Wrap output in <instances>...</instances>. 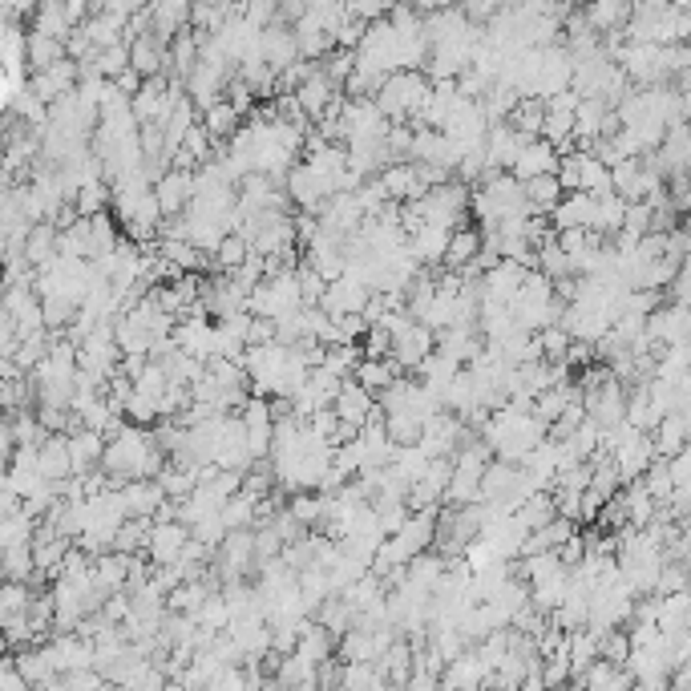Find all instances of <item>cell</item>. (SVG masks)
<instances>
[{
	"label": "cell",
	"instance_id": "6da1fadb",
	"mask_svg": "<svg viewBox=\"0 0 691 691\" xmlns=\"http://www.w3.org/2000/svg\"><path fill=\"white\" fill-rule=\"evenodd\" d=\"M429 89L433 85L425 81V73H417V69H392V73L380 77L372 102H376V110L388 122H405V118H417L425 110Z\"/></svg>",
	"mask_w": 691,
	"mask_h": 691
},
{
	"label": "cell",
	"instance_id": "7a4b0ae2",
	"mask_svg": "<svg viewBox=\"0 0 691 691\" xmlns=\"http://www.w3.org/2000/svg\"><path fill=\"white\" fill-rule=\"evenodd\" d=\"M295 57H300V45H295V29L287 21H271L267 29H259V61L279 73L283 65H291Z\"/></svg>",
	"mask_w": 691,
	"mask_h": 691
},
{
	"label": "cell",
	"instance_id": "3957f363",
	"mask_svg": "<svg viewBox=\"0 0 691 691\" xmlns=\"http://www.w3.org/2000/svg\"><path fill=\"white\" fill-rule=\"evenodd\" d=\"M150 190H154L162 215H182V207L190 203V194H194V170H174L170 166V170H162L150 182Z\"/></svg>",
	"mask_w": 691,
	"mask_h": 691
},
{
	"label": "cell",
	"instance_id": "277c9868",
	"mask_svg": "<svg viewBox=\"0 0 691 691\" xmlns=\"http://www.w3.org/2000/svg\"><path fill=\"white\" fill-rule=\"evenodd\" d=\"M186 538H190V530H186L182 522H174V518H170V522H154L142 554H146L154 566H174L178 554H182V546H186Z\"/></svg>",
	"mask_w": 691,
	"mask_h": 691
},
{
	"label": "cell",
	"instance_id": "5b68a950",
	"mask_svg": "<svg viewBox=\"0 0 691 691\" xmlns=\"http://www.w3.org/2000/svg\"><path fill=\"white\" fill-rule=\"evenodd\" d=\"M336 102V81L316 65L300 85H295V106H300L304 110V118L312 122V118H320L328 106Z\"/></svg>",
	"mask_w": 691,
	"mask_h": 691
},
{
	"label": "cell",
	"instance_id": "8992f818",
	"mask_svg": "<svg viewBox=\"0 0 691 691\" xmlns=\"http://www.w3.org/2000/svg\"><path fill=\"white\" fill-rule=\"evenodd\" d=\"M554 170H558V150L546 138H526L522 150H518V158L510 162V174L518 182H526L534 174H554Z\"/></svg>",
	"mask_w": 691,
	"mask_h": 691
},
{
	"label": "cell",
	"instance_id": "52a82bcc",
	"mask_svg": "<svg viewBox=\"0 0 691 691\" xmlns=\"http://www.w3.org/2000/svg\"><path fill=\"white\" fill-rule=\"evenodd\" d=\"M332 409H336L340 421L364 425V421L372 417V409H376V397H372V392H368L360 380L344 376V380H340V392H336V401H332Z\"/></svg>",
	"mask_w": 691,
	"mask_h": 691
},
{
	"label": "cell",
	"instance_id": "ba28073f",
	"mask_svg": "<svg viewBox=\"0 0 691 691\" xmlns=\"http://www.w3.org/2000/svg\"><path fill=\"white\" fill-rule=\"evenodd\" d=\"M429 352H433V328H425V324H417V320H413L405 332L392 336V348H388V356L397 360V368H413V364H421Z\"/></svg>",
	"mask_w": 691,
	"mask_h": 691
},
{
	"label": "cell",
	"instance_id": "9c48e42d",
	"mask_svg": "<svg viewBox=\"0 0 691 691\" xmlns=\"http://www.w3.org/2000/svg\"><path fill=\"white\" fill-rule=\"evenodd\" d=\"M65 445H69V461H73V473H89L102 461V449H106V437L93 433L85 425H77L73 433H65Z\"/></svg>",
	"mask_w": 691,
	"mask_h": 691
},
{
	"label": "cell",
	"instance_id": "30bf717a",
	"mask_svg": "<svg viewBox=\"0 0 691 691\" xmlns=\"http://www.w3.org/2000/svg\"><path fill=\"white\" fill-rule=\"evenodd\" d=\"M37 473H41L45 481H65V477L73 473L65 433H49V437L37 445Z\"/></svg>",
	"mask_w": 691,
	"mask_h": 691
},
{
	"label": "cell",
	"instance_id": "8fae6325",
	"mask_svg": "<svg viewBox=\"0 0 691 691\" xmlns=\"http://www.w3.org/2000/svg\"><path fill=\"white\" fill-rule=\"evenodd\" d=\"M631 9H635L631 0H590L582 17L595 33H619L631 21Z\"/></svg>",
	"mask_w": 691,
	"mask_h": 691
},
{
	"label": "cell",
	"instance_id": "7c38bea8",
	"mask_svg": "<svg viewBox=\"0 0 691 691\" xmlns=\"http://www.w3.org/2000/svg\"><path fill=\"white\" fill-rule=\"evenodd\" d=\"M376 182L384 186L388 203H405V199H417V174H413V162H388V166H380Z\"/></svg>",
	"mask_w": 691,
	"mask_h": 691
},
{
	"label": "cell",
	"instance_id": "4fadbf2b",
	"mask_svg": "<svg viewBox=\"0 0 691 691\" xmlns=\"http://www.w3.org/2000/svg\"><path fill=\"white\" fill-rule=\"evenodd\" d=\"M651 445H655V457H671L687 445V413H663L651 429Z\"/></svg>",
	"mask_w": 691,
	"mask_h": 691
},
{
	"label": "cell",
	"instance_id": "5bb4252c",
	"mask_svg": "<svg viewBox=\"0 0 691 691\" xmlns=\"http://www.w3.org/2000/svg\"><path fill=\"white\" fill-rule=\"evenodd\" d=\"M21 255L29 259V267H41V263H49V259L57 255V227H53L49 219H37V223L29 227L25 243H21Z\"/></svg>",
	"mask_w": 691,
	"mask_h": 691
},
{
	"label": "cell",
	"instance_id": "9a60e30c",
	"mask_svg": "<svg viewBox=\"0 0 691 691\" xmlns=\"http://www.w3.org/2000/svg\"><path fill=\"white\" fill-rule=\"evenodd\" d=\"M522 194H526V207L530 215H550V207L562 199V186L554 174H534L522 182Z\"/></svg>",
	"mask_w": 691,
	"mask_h": 691
},
{
	"label": "cell",
	"instance_id": "2e32d148",
	"mask_svg": "<svg viewBox=\"0 0 691 691\" xmlns=\"http://www.w3.org/2000/svg\"><path fill=\"white\" fill-rule=\"evenodd\" d=\"M401 368H397V360L392 356H360V364L352 368V380H360L372 397L384 388V384H392V376H397Z\"/></svg>",
	"mask_w": 691,
	"mask_h": 691
},
{
	"label": "cell",
	"instance_id": "e0dca14e",
	"mask_svg": "<svg viewBox=\"0 0 691 691\" xmlns=\"http://www.w3.org/2000/svg\"><path fill=\"white\" fill-rule=\"evenodd\" d=\"M275 683H283V687H320V675H316V663H308L295 651H287V655H279Z\"/></svg>",
	"mask_w": 691,
	"mask_h": 691
},
{
	"label": "cell",
	"instance_id": "ac0fdd59",
	"mask_svg": "<svg viewBox=\"0 0 691 691\" xmlns=\"http://www.w3.org/2000/svg\"><path fill=\"white\" fill-rule=\"evenodd\" d=\"M477 251H481V231L461 223V227L449 231V243H445V259H441V263H445V267H465Z\"/></svg>",
	"mask_w": 691,
	"mask_h": 691
},
{
	"label": "cell",
	"instance_id": "d6986e66",
	"mask_svg": "<svg viewBox=\"0 0 691 691\" xmlns=\"http://www.w3.org/2000/svg\"><path fill=\"white\" fill-rule=\"evenodd\" d=\"M207 110V122H203V130L215 138V142H227L235 130H239V122H243V114L227 102V97H215L211 106H203Z\"/></svg>",
	"mask_w": 691,
	"mask_h": 691
},
{
	"label": "cell",
	"instance_id": "ffe728a7",
	"mask_svg": "<svg viewBox=\"0 0 691 691\" xmlns=\"http://www.w3.org/2000/svg\"><path fill=\"white\" fill-rule=\"evenodd\" d=\"M0 574L13 578V582H29L33 578V542L0 546Z\"/></svg>",
	"mask_w": 691,
	"mask_h": 691
},
{
	"label": "cell",
	"instance_id": "44dd1931",
	"mask_svg": "<svg viewBox=\"0 0 691 691\" xmlns=\"http://www.w3.org/2000/svg\"><path fill=\"white\" fill-rule=\"evenodd\" d=\"M421 425H425V421H421L417 413H409V409L384 413V433H388V441H392V445H417Z\"/></svg>",
	"mask_w": 691,
	"mask_h": 691
},
{
	"label": "cell",
	"instance_id": "7402d4cb",
	"mask_svg": "<svg viewBox=\"0 0 691 691\" xmlns=\"http://www.w3.org/2000/svg\"><path fill=\"white\" fill-rule=\"evenodd\" d=\"M219 518H223V526L227 530H243V526H255V498L251 493H231V498H223V506H219Z\"/></svg>",
	"mask_w": 691,
	"mask_h": 691
},
{
	"label": "cell",
	"instance_id": "603a6c76",
	"mask_svg": "<svg viewBox=\"0 0 691 691\" xmlns=\"http://www.w3.org/2000/svg\"><path fill=\"white\" fill-rule=\"evenodd\" d=\"M247 251H251V243H247L239 231H227V235L219 239V247L211 251V259H215L219 271H231V267H239V263L247 259Z\"/></svg>",
	"mask_w": 691,
	"mask_h": 691
},
{
	"label": "cell",
	"instance_id": "cb8c5ba5",
	"mask_svg": "<svg viewBox=\"0 0 691 691\" xmlns=\"http://www.w3.org/2000/svg\"><path fill=\"white\" fill-rule=\"evenodd\" d=\"M122 421L126 425H154L158 421V405H154V397H146V392H130V397L122 401Z\"/></svg>",
	"mask_w": 691,
	"mask_h": 691
},
{
	"label": "cell",
	"instance_id": "d4e9b609",
	"mask_svg": "<svg viewBox=\"0 0 691 691\" xmlns=\"http://www.w3.org/2000/svg\"><path fill=\"white\" fill-rule=\"evenodd\" d=\"M17 671L25 675V683H49V679H53L49 647H41V651H25V655L17 659Z\"/></svg>",
	"mask_w": 691,
	"mask_h": 691
},
{
	"label": "cell",
	"instance_id": "484cf974",
	"mask_svg": "<svg viewBox=\"0 0 691 691\" xmlns=\"http://www.w3.org/2000/svg\"><path fill=\"white\" fill-rule=\"evenodd\" d=\"M25 53H29L33 69H45V65H53L57 57H65L61 45H57V37H45V33H33L29 45H25Z\"/></svg>",
	"mask_w": 691,
	"mask_h": 691
},
{
	"label": "cell",
	"instance_id": "4316f807",
	"mask_svg": "<svg viewBox=\"0 0 691 691\" xmlns=\"http://www.w3.org/2000/svg\"><path fill=\"white\" fill-rule=\"evenodd\" d=\"M243 21H251L255 29H267L271 21H279V9H275V0H243Z\"/></svg>",
	"mask_w": 691,
	"mask_h": 691
},
{
	"label": "cell",
	"instance_id": "83f0119b",
	"mask_svg": "<svg viewBox=\"0 0 691 691\" xmlns=\"http://www.w3.org/2000/svg\"><path fill=\"white\" fill-rule=\"evenodd\" d=\"M667 461V473H671V485H691V453H687V445L679 449V453H671V457H663Z\"/></svg>",
	"mask_w": 691,
	"mask_h": 691
},
{
	"label": "cell",
	"instance_id": "f1b7e54d",
	"mask_svg": "<svg viewBox=\"0 0 691 691\" xmlns=\"http://www.w3.org/2000/svg\"><path fill=\"white\" fill-rule=\"evenodd\" d=\"M243 340H247V348H251V344H271V340H275V320H267V316H251Z\"/></svg>",
	"mask_w": 691,
	"mask_h": 691
},
{
	"label": "cell",
	"instance_id": "f546056e",
	"mask_svg": "<svg viewBox=\"0 0 691 691\" xmlns=\"http://www.w3.org/2000/svg\"><path fill=\"white\" fill-rule=\"evenodd\" d=\"M554 554H558V562H562L566 570H570V566H578V562L586 558V542H582V534L574 530V534H570V538H566V542H562Z\"/></svg>",
	"mask_w": 691,
	"mask_h": 691
},
{
	"label": "cell",
	"instance_id": "4dcf8cb0",
	"mask_svg": "<svg viewBox=\"0 0 691 691\" xmlns=\"http://www.w3.org/2000/svg\"><path fill=\"white\" fill-rule=\"evenodd\" d=\"M13 449H17V437H13V421L9 413H0V469L13 461Z\"/></svg>",
	"mask_w": 691,
	"mask_h": 691
},
{
	"label": "cell",
	"instance_id": "1f68e13d",
	"mask_svg": "<svg viewBox=\"0 0 691 691\" xmlns=\"http://www.w3.org/2000/svg\"><path fill=\"white\" fill-rule=\"evenodd\" d=\"M142 81H146V77H138L130 65H126L122 73H114V89H118V93H126V97H134V93L142 89Z\"/></svg>",
	"mask_w": 691,
	"mask_h": 691
}]
</instances>
